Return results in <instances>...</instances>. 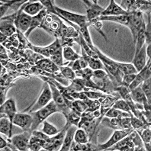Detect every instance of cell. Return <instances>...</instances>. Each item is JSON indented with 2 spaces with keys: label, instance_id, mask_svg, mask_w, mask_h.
<instances>
[{
  "label": "cell",
  "instance_id": "obj_1",
  "mask_svg": "<svg viewBox=\"0 0 151 151\" xmlns=\"http://www.w3.org/2000/svg\"><path fill=\"white\" fill-rule=\"evenodd\" d=\"M57 111H60L59 108L57 107V105L54 101H50L46 106L43 107L42 109L30 113L33 118V122H32L31 130L32 131H35L41 123L46 121L48 117Z\"/></svg>",
  "mask_w": 151,
  "mask_h": 151
},
{
  "label": "cell",
  "instance_id": "obj_2",
  "mask_svg": "<svg viewBox=\"0 0 151 151\" xmlns=\"http://www.w3.org/2000/svg\"><path fill=\"white\" fill-rule=\"evenodd\" d=\"M50 85V89L52 92V99L53 101L57 105V107L59 108L60 111L63 113L65 116H66L70 111V105H71V101L68 100L60 92V91L57 88V86L54 83L47 82Z\"/></svg>",
  "mask_w": 151,
  "mask_h": 151
},
{
  "label": "cell",
  "instance_id": "obj_3",
  "mask_svg": "<svg viewBox=\"0 0 151 151\" xmlns=\"http://www.w3.org/2000/svg\"><path fill=\"white\" fill-rule=\"evenodd\" d=\"M52 99V92L50 89V85L47 82H44V86H43V89L41 91V93L38 97L37 100L35 101V103L32 105L29 109H27L24 110V111H28L29 113L34 112L39 109H42L43 107L46 106Z\"/></svg>",
  "mask_w": 151,
  "mask_h": 151
},
{
  "label": "cell",
  "instance_id": "obj_4",
  "mask_svg": "<svg viewBox=\"0 0 151 151\" xmlns=\"http://www.w3.org/2000/svg\"><path fill=\"white\" fill-rule=\"evenodd\" d=\"M32 135V130L24 131L20 134L15 135L9 138V142L18 150H28L29 141Z\"/></svg>",
  "mask_w": 151,
  "mask_h": 151
},
{
  "label": "cell",
  "instance_id": "obj_5",
  "mask_svg": "<svg viewBox=\"0 0 151 151\" xmlns=\"http://www.w3.org/2000/svg\"><path fill=\"white\" fill-rule=\"evenodd\" d=\"M130 13H131V18H130L129 24H128L127 27L131 30L133 37V41H134V45H135L137 33L140 30L143 24H145V23H144L143 14H142L141 12H133Z\"/></svg>",
  "mask_w": 151,
  "mask_h": 151
},
{
  "label": "cell",
  "instance_id": "obj_6",
  "mask_svg": "<svg viewBox=\"0 0 151 151\" xmlns=\"http://www.w3.org/2000/svg\"><path fill=\"white\" fill-rule=\"evenodd\" d=\"M67 128L64 127L62 131H60L57 134L53 137H49L46 140V143L44 144V149L45 150H60L62 144L63 143L65 134H66Z\"/></svg>",
  "mask_w": 151,
  "mask_h": 151
},
{
  "label": "cell",
  "instance_id": "obj_7",
  "mask_svg": "<svg viewBox=\"0 0 151 151\" xmlns=\"http://www.w3.org/2000/svg\"><path fill=\"white\" fill-rule=\"evenodd\" d=\"M85 4L87 12V19L88 22H91L92 21L96 20L99 17H100L104 12V9L98 4L97 0L95 1H83Z\"/></svg>",
  "mask_w": 151,
  "mask_h": 151
},
{
  "label": "cell",
  "instance_id": "obj_8",
  "mask_svg": "<svg viewBox=\"0 0 151 151\" xmlns=\"http://www.w3.org/2000/svg\"><path fill=\"white\" fill-rule=\"evenodd\" d=\"M23 9H24V6H23ZM23 9L18 12V15L15 20V28L19 30V32L25 34L31 26L32 17L24 13L23 12Z\"/></svg>",
  "mask_w": 151,
  "mask_h": 151
},
{
  "label": "cell",
  "instance_id": "obj_9",
  "mask_svg": "<svg viewBox=\"0 0 151 151\" xmlns=\"http://www.w3.org/2000/svg\"><path fill=\"white\" fill-rule=\"evenodd\" d=\"M133 131H134L133 128L125 130H115L112 136L111 137V138L105 144L98 146L99 147V150H106L109 147H111V146H113L114 144L118 143V141H120L122 139H123L124 137L127 136Z\"/></svg>",
  "mask_w": 151,
  "mask_h": 151
},
{
  "label": "cell",
  "instance_id": "obj_10",
  "mask_svg": "<svg viewBox=\"0 0 151 151\" xmlns=\"http://www.w3.org/2000/svg\"><path fill=\"white\" fill-rule=\"evenodd\" d=\"M150 58H149V61L147 62V63L143 68V70H141L140 72L136 74L134 79L131 83V85L127 87L130 92L133 89H134L135 88H137L138 86H140L141 83H144L146 79H147L148 78L150 77Z\"/></svg>",
  "mask_w": 151,
  "mask_h": 151
},
{
  "label": "cell",
  "instance_id": "obj_11",
  "mask_svg": "<svg viewBox=\"0 0 151 151\" xmlns=\"http://www.w3.org/2000/svg\"><path fill=\"white\" fill-rule=\"evenodd\" d=\"M17 15H18V12L9 17L1 19V33L4 34L7 37H10L15 34L16 28L15 27L14 23H15Z\"/></svg>",
  "mask_w": 151,
  "mask_h": 151
},
{
  "label": "cell",
  "instance_id": "obj_12",
  "mask_svg": "<svg viewBox=\"0 0 151 151\" xmlns=\"http://www.w3.org/2000/svg\"><path fill=\"white\" fill-rule=\"evenodd\" d=\"M33 122V118L31 114L26 113H16L13 119V124L21 127L23 131L31 130Z\"/></svg>",
  "mask_w": 151,
  "mask_h": 151
},
{
  "label": "cell",
  "instance_id": "obj_13",
  "mask_svg": "<svg viewBox=\"0 0 151 151\" xmlns=\"http://www.w3.org/2000/svg\"><path fill=\"white\" fill-rule=\"evenodd\" d=\"M0 111H1V114L9 118L12 124L13 125V119L17 113L15 100L13 99L12 98L6 100L2 105H1Z\"/></svg>",
  "mask_w": 151,
  "mask_h": 151
},
{
  "label": "cell",
  "instance_id": "obj_14",
  "mask_svg": "<svg viewBox=\"0 0 151 151\" xmlns=\"http://www.w3.org/2000/svg\"><path fill=\"white\" fill-rule=\"evenodd\" d=\"M134 144L131 140V134L124 137L115 144L111 146L106 150H120V151H133L134 150Z\"/></svg>",
  "mask_w": 151,
  "mask_h": 151
},
{
  "label": "cell",
  "instance_id": "obj_15",
  "mask_svg": "<svg viewBox=\"0 0 151 151\" xmlns=\"http://www.w3.org/2000/svg\"><path fill=\"white\" fill-rule=\"evenodd\" d=\"M146 47H147V44H144V46L140 50V51L134 55V59L132 61L133 66H134V68L137 71V73L140 72V70H143L144 66H146Z\"/></svg>",
  "mask_w": 151,
  "mask_h": 151
},
{
  "label": "cell",
  "instance_id": "obj_16",
  "mask_svg": "<svg viewBox=\"0 0 151 151\" xmlns=\"http://www.w3.org/2000/svg\"><path fill=\"white\" fill-rule=\"evenodd\" d=\"M129 14L124 10L121 6L117 5L114 0H110V4L107 9H105L101 16H117V15H125Z\"/></svg>",
  "mask_w": 151,
  "mask_h": 151
},
{
  "label": "cell",
  "instance_id": "obj_17",
  "mask_svg": "<svg viewBox=\"0 0 151 151\" xmlns=\"http://www.w3.org/2000/svg\"><path fill=\"white\" fill-rule=\"evenodd\" d=\"M36 66L37 68L52 73L60 70V66L56 65L53 61H51V60L48 58H44L37 61L36 63Z\"/></svg>",
  "mask_w": 151,
  "mask_h": 151
},
{
  "label": "cell",
  "instance_id": "obj_18",
  "mask_svg": "<svg viewBox=\"0 0 151 151\" xmlns=\"http://www.w3.org/2000/svg\"><path fill=\"white\" fill-rule=\"evenodd\" d=\"M76 127H77V126L72 124V125H70V127L67 128L66 134H65L64 140H63V144H62V147H61L60 150H62V151L70 150V146H71L73 141L74 134H75V132L76 131Z\"/></svg>",
  "mask_w": 151,
  "mask_h": 151
},
{
  "label": "cell",
  "instance_id": "obj_19",
  "mask_svg": "<svg viewBox=\"0 0 151 151\" xmlns=\"http://www.w3.org/2000/svg\"><path fill=\"white\" fill-rule=\"evenodd\" d=\"M47 10L46 9H44L41 12L37 14V15L32 17V23H31V26H30L28 31L25 33V37H28L29 36V35L32 33V32L33 30H35V28H37V27H41V25L42 24L43 21H44V18L47 16Z\"/></svg>",
  "mask_w": 151,
  "mask_h": 151
},
{
  "label": "cell",
  "instance_id": "obj_20",
  "mask_svg": "<svg viewBox=\"0 0 151 151\" xmlns=\"http://www.w3.org/2000/svg\"><path fill=\"white\" fill-rule=\"evenodd\" d=\"M23 6H24L23 12L32 17L37 15L44 9V6H43L41 2H32V3L27 2Z\"/></svg>",
  "mask_w": 151,
  "mask_h": 151
},
{
  "label": "cell",
  "instance_id": "obj_21",
  "mask_svg": "<svg viewBox=\"0 0 151 151\" xmlns=\"http://www.w3.org/2000/svg\"><path fill=\"white\" fill-rule=\"evenodd\" d=\"M60 47H61V46L60 45L59 40H57V39L51 45H50L49 47H37L34 46L32 47V48L34 49L35 52H37L38 54H43V55L46 56L47 57H50Z\"/></svg>",
  "mask_w": 151,
  "mask_h": 151
},
{
  "label": "cell",
  "instance_id": "obj_22",
  "mask_svg": "<svg viewBox=\"0 0 151 151\" xmlns=\"http://www.w3.org/2000/svg\"><path fill=\"white\" fill-rule=\"evenodd\" d=\"M130 18H131V13L125 15H117V16H100L97 19L93 21H111V22L120 23V24H124V25L128 26L130 22Z\"/></svg>",
  "mask_w": 151,
  "mask_h": 151
},
{
  "label": "cell",
  "instance_id": "obj_23",
  "mask_svg": "<svg viewBox=\"0 0 151 151\" xmlns=\"http://www.w3.org/2000/svg\"><path fill=\"white\" fill-rule=\"evenodd\" d=\"M12 124L10 120L6 116L1 114L0 120V132L6 136L9 137V138L12 137Z\"/></svg>",
  "mask_w": 151,
  "mask_h": 151
},
{
  "label": "cell",
  "instance_id": "obj_24",
  "mask_svg": "<svg viewBox=\"0 0 151 151\" xmlns=\"http://www.w3.org/2000/svg\"><path fill=\"white\" fill-rule=\"evenodd\" d=\"M82 51H83V57L87 62L88 65L89 66V68L92 69V70H102V69L105 68L103 63L99 59H96V58H93L92 57H89L83 50H82Z\"/></svg>",
  "mask_w": 151,
  "mask_h": 151
},
{
  "label": "cell",
  "instance_id": "obj_25",
  "mask_svg": "<svg viewBox=\"0 0 151 151\" xmlns=\"http://www.w3.org/2000/svg\"><path fill=\"white\" fill-rule=\"evenodd\" d=\"M70 150L78 151H87V150H99V147L94 145L92 143H86V144H77L75 141H73L70 146Z\"/></svg>",
  "mask_w": 151,
  "mask_h": 151
},
{
  "label": "cell",
  "instance_id": "obj_26",
  "mask_svg": "<svg viewBox=\"0 0 151 151\" xmlns=\"http://www.w3.org/2000/svg\"><path fill=\"white\" fill-rule=\"evenodd\" d=\"M114 66L123 73V75H128V74H137V71L133 66L132 63H119L114 60Z\"/></svg>",
  "mask_w": 151,
  "mask_h": 151
},
{
  "label": "cell",
  "instance_id": "obj_27",
  "mask_svg": "<svg viewBox=\"0 0 151 151\" xmlns=\"http://www.w3.org/2000/svg\"><path fill=\"white\" fill-rule=\"evenodd\" d=\"M45 143H46V140L32 135L29 141V145H28V150L32 151L41 150V149H44Z\"/></svg>",
  "mask_w": 151,
  "mask_h": 151
},
{
  "label": "cell",
  "instance_id": "obj_28",
  "mask_svg": "<svg viewBox=\"0 0 151 151\" xmlns=\"http://www.w3.org/2000/svg\"><path fill=\"white\" fill-rule=\"evenodd\" d=\"M145 28L146 25L145 24H143V26L141 27L140 30L139 31V32L137 33L136 37V42H135V54L134 55H136L140 50L142 48V47L144 46V44H145Z\"/></svg>",
  "mask_w": 151,
  "mask_h": 151
},
{
  "label": "cell",
  "instance_id": "obj_29",
  "mask_svg": "<svg viewBox=\"0 0 151 151\" xmlns=\"http://www.w3.org/2000/svg\"><path fill=\"white\" fill-rule=\"evenodd\" d=\"M132 113L123 112V111L111 108L105 114V118H130Z\"/></svg>",
  "mask_w": 151,
  "mask_h": 151
},
{
  "label": "cell",
  "instance_id": "obj_30",
  "mask_svg": "<svg viewBox=\"0 0 151 151\" xmlns=\"http://www.w3.org/2000/svg\"><path fill=\"white\" fill-rule=\"evenodd\" d=\"M150 126L144 128V131L139 134V135L141 137L142 140L144 141V145H145V150L150 151V140H151V131L150 128Z\"/></svg>",
  "mask_w": 151,
  "mask_h": 151
},
{
  "label": "cell",
  "instance_id": "obj_31",
  "mask_svg": "<svg viewBox=\"0 0 151 151\" xmlns=\"http://www.w3.org/2000/svg\"><path fill=\"white\" fill-rule=\"evenodd\" d=\"M73 140L77 144H86L88 142V134L83 128H79L76 131Z\"/></svg>",
  "mask_w": 151,
  "mask_h": 151
},
{
  "label": "cell",
  "instance_id": "obj_32",
  "mask_svg": "<svg viewBox=\"0 0 151 151\" xmlns=\"http://www.w3.org/2000/svg\"><path fill=\"white\" fill-rule=\"evenodd\" d=\"M63 55L64 59L68 61H74L76 60L79 59L81 57L69 46H66L63 47Z\"/></svg>",
  "mask_w": 151,
  "mask_h": 151
},
{
  "label": "cell",
  "instance_id": "obj_33",
  "mask_svg": "<svg viewBox=\"0 0 151 151\" xmlns=\"http://www.w3.org/2000/svg\"><path fill=\"white\" fill-rule=\"evenodd\" d=\"M88 66V63L86 61V60L81 57L79 59L76 60L74 61H71V63L68 65L69 67L72 69L73 71H76V70H82V69L86 68Z\"/></svg>",
  "mask_w": 151,
  "mask_h": 151
},
{
  "label": "cell",
  "instance_id": "obj_34",
  "mask_svg": "<svg viewBox=\"0 0 151 151\" xmlns=\"http://www.w3.org/2000/svg\"><path fill=\"white\" fill-rule=\"evenodd\" d=\"M70 109H73L76 111L80 113V114H83L84 111H86V109H88V106H87L86 104L83 101V100H74V101H71V105H70Z\"/></svg>",
  "mask_w": 151,
  "mask_h": 151
},
{
  "label": "cell",
  "instance_id": "obj_35",
  "mask_svg": "<svg viewBox=\"0 0 151 151\" xmlns=\"http://www.w3.org/2000/svg\"><path fill=\"white\" fill-rule=\"evenodd\" d=\"M50 59L53 61L56 65L58 66H62L63 65V49L60 47L58 50H56L54 54L50 57Z\"/></svg>",
  "mask_w": 151,
  "mask_h": 151
},
{
  "label": "cell",
  "instance_id": "obj_36",
  "mask_svg": "<svg viewBox=\"0 0 151 151\" xmlns=\"http://www.w3.org/2000/svg\"><path fill=\"white\" fill-rule=\"evenodd\" d=\"M43 124H44V126H43V128L41 131L45 133L48 136H54V135L57 134L60 132L59 130L57 129L53 124H50L47 121H44L43 122Z\"/></svg>",
  "mask_w": 151,
  "mask_h": 151
},
{
  "label": "cell",
  "instance_id": "obj_37",
  "mask_svg": "<svg viewBox=\"0 0 151 151\" xmlns=\"http://www.w3.org/2000/svg\"><path fill=\"white\" fill-rule=\"evenodd\" d=\"M151 78H148L147 79H146L145 81L143 83L140 84V86H141L142 91L144 92V95H145L147 99L148 100L149 102H150L151 100V91H150V82Z\"/></svg>",
  "mask_w": 151,
  "mask_h": 151
},
{
  "label": "cell",
  "instance_id": "obj_38",
  "mask_svg": "<svg viewBox=\"0 0 151 151\" xmlns=\"http://www.w3.org/2000/svg\"><path fill=\"white\" fill-rule=\"evenodd\" d=\"M60 70L63 77L69 80H73L76 77L75 72L69 66H60Z\"/></svg>",
  "mask_w": 151,
  "mask_h": 151
},
{
  "label": "cell",
  "instance_id": "obj_39",
  "mask_svg": "<svg viewBox=\"0 0 151 151\" xmlns=\"http://www.w3.org/2000/svg\"><path fill=\"white\" fill-rule=\"evenodd\" d=\"M113 108L117 109H119L121 111H125L127 113H132L130 109L128 104L124 100H117L114 103L112 106Z\"/></svg>",
  "mask_w": 151,
  "mask_h": 151
},
{
  "label": "cell",
  "instance_id": "obj_40",
  "mask_svg": "<svg viewBox=\"0 0 151 151\" xmlns=\"http://www.w3.org/2000/svg\"><path fill=\"white\" fill-rule=\"evenodd\" d=\"M84 93L88 99H91L98 100L99 99H101V98H105L107 96V95L101 93V92H92V91H86V92H84Z\"/></svg>",
  "mask_w": 151,
  "mask_h": 151
},
{
  "label": "cell",
  "instance_id": "obj_41",
  "mask_svg": "<svg viewBox=\"0 0 151 151\" xmlns=\"http://www.w3.org/2000/svg\"><path fill=\"white\" fill-rule=\"evenodd\" d=\"M136 74H128V75H124L122 79V85L126 87H128L133 80L134 79Z\"/></svg>",
  "mask_w": 151,
  "mask_h": 151
},
{
  "label": "cell",
  "instance_id": "obj_42",
  "mask_svg": "<svg viewBox=\"0 0 151 151\" xmlns=\"http://www.w3.org/2000/svg\"><path fill=\"white\" fill-rule=\"evenodd\" d=\"M150 15L149 14V22L145 28V42L147 43V45L150 44Z\"/></svg>",
  "mask_w": 151,
  "mask_h": 151
},
{
  "label": "cell",
  "instance_id": "obj_43",
  "mask_svg": "<svg viewBox=\"0 0 151 151\" xmlns=\"http://www.w3.org/2000/svg\"><path fill=\"white\" fill-rule=\"evenodd\" d=\"M108 76L107 73L106 72H105L104 70H93V76H92V77L96 78V79H105Z\"/></svg>",
  "mask_w": 151,
  "mask_h": 151
},
{
  "label": "cell",
  "instance_id": "obj_44",
  "mask_svg": "<svg viewBox=\"0 0 151 151\" xmlns=\"http://www.w3.org/2000/svg\"><path fill=\"white\" fill-rule=\"evenodd\" d=\"M32 135H34V136L37 137H38V138L42 139V140H47L49 137H50L48 136V135H47L45 133L43 132L42 131H32Z\"/></svg>",
  "mask_w": 151,
  "mask_h": 151
},
{
  "label": "cell",
  "instance_id": "obj_45",
  "mask_svg": "<svg viewBox=\"0 0 151 151\" xmlns=\"http://www.w3.org/2000/svg\"><path fill=\"white\" fill-rule=\"evenodd\" d=\"M8 145H9V144H8L7 142L4 140L3 138H2V137H0V148H1V149H2V148L6 147V146H8Z\"/></svg>",
  "mask_w": 151,
  "mask_h": 151
},
{
  "label": "cell",
  "instance_id": "obj_46",
  "mask_svg": "<svg viewBox=\"0 0 151 151\" xmlns=\"http://www.w3.org/2000/svg\"><path fill=\"white\" fill-rule=\"evenodd\" d=\"M150 47L151 44L147 45V47H146V54H147V55L149 57V58H150Z\"/></svg>",
  "mask_w": 151,
  "mask_h": 151
},
{
  "label": "cell",
  "instance_id": "obj_47",
  "mask_svg": "<svg viewBox=\"0 0 151 151\" xmlns=\"http://www.w3.org/2000/svg\"><path fill=\"white\" fill-rule=\"evenodd\" d=\"M4 56L6 57V58H7V56L6 55V50H5V48L3 47L2 45H1V57L2 58H4Z\"/></svg>",
  "mask_w": 151,
  "mask_h": 151
},
{
  "label": "cell",
  "instance_id": "obj_48",
  "mask_svg": "<svg viewBox=\"0 0 151 151\" xmlns=\"http://www.w3.org/2000/svg\"><path fill=\"white\" fill-rule=\"evenodd\" d=\"M7 37H8L7 36L4 35V34H2V33L0 34V39H1V43L4 42V41H6V39H7Z\"/></svg>",
  "mask_w": 151,
  "mask_h": 151
}]
</instances>
